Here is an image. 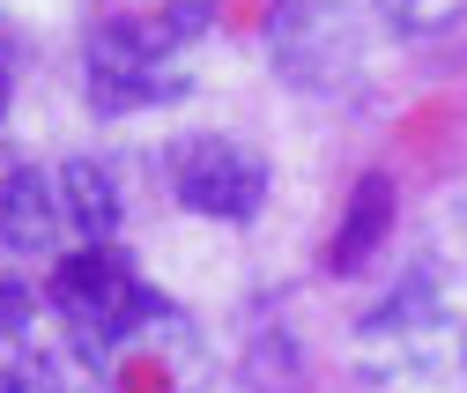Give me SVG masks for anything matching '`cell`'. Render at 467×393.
Instances as JSON below:
<instances>
[{"instance_id":"obj_1","label":"cell","mask_w":467,"mask_h":393,"mask_svg":"<svg viewBox=\"0 0 467 393\" xmlns=\"http://www.w3.org/2000/svg\"><path fill=\"white\" fill-rule=\"evenodd\" d=\"M208 30L201 0H171L156 16H119V23H97L89 37V104L97 111H141V104H179L186 75H179V52Z\"/></svg>"},{"instance_id":"obj_2","label":"cell","mask_w":467,"mask_h":393,"mask_svg":"<svg viewBox=\"0 0 467 393\" xmlns=\"http://www.w3.org/2000/svg\"><path fill=\"white\" fill-rule=\"evenodd\" d=\"M52 312L67 319V334L82 349H119L127 334L156 312V297H149V283L111 253V245H82V253H67L60 260V274H52Z\"/></svg>"},{"instance_id":"obj_3","label":"cell","mask_w":467,"mask_h":393,"mask_svg":"<svg viewBox=\"0 0 467 393\" xmlns=\"http://www.w3.org/2000/svg\"><path fill=\"white\" fill-rule=\"evenodd\" d=\"M452 349V319H445V297H438V274L416 267L408 283L357 326V357L371 378H431Z\"/></svg>"},{"instance_id":"obj_4","label":"cell","mask_w":467,"mask_h":393,"mask_svg":"<svg viewBox=\"0 0 467 393\" xmlns=\"http://www.w3.org/2000/svg\"><path fill=\"white\" fill-rule=\"evenodd\" d=\"M267 37H275V67L312 97H341L364 75V45L341 0H282Z\"/></svg>"},{"instance_id":"obj_5","label":"cell","mask_w":467,"mask_h":393,"mask_svg":"<svg viewBox=\"0 0 467 393\" xmlns=\"http://www.w3.org/2000/svg\"><path fill=\"white\" fill-rule=\"evenodd\" d=\"M171 193L208 222H253L267 201V163L230 134H193L171 149Z\"/></svg>"},{"instance_id":"obj_6","label":"cell","mask_w":467,"mask_h":393,"mask_svg":"<svg viewBox=\"0 0 467 393\" xmlns=\"http://www.w3.org/2000/svg\"><path fill=\"white\" fill-rule=\"evenodd\" d=\"M60 222H67V215H60V186H52L45 171L16 163V171L0 179V245H16V253H45Z\"/></svg>"},{"instance_id":"obj_7","label":"cell","mask_w":467,"mask_h":393,"mask_svg":"<svg viewBox=\"0 0 467 393\" xmlns=\"http://www.w3.org/2000/svg\"><path fill=\"white\" fill-rule=\"evenodd\" d=\"M60 215L75 222L89 245L119 238V186H111V171H104L97 156H67L60 163Z\"/></svg>"},{"instance_id":"obj_8","label":"cell","mask_w":467,"mask_h":393,"mask_svg":"<svg viewBox=\"0 0 467 393\" xmlns=\"http://www.w3.org/2000/svg\"><path fill=\"white\" fill-rule=\"evenodd\" d=\"M386 222H393V179H357V193H348V215H341V231H334V245H327V267L334 274H348V267H364L371 260V245L386 238Z\"/></svg>"},{"instance_id":"obj_9","label":"cell","mask_w":467,"mask_h":393,"mask_svg":"<svg viewBox=\"0 0 467 393\" xmlns=\"http://www.w3.org/2000/svg\"><path fill=\"white\" fill-rule=\"evenodd\" d=\"M379 16L400 37H445L452 23H467V0H379Z\"/></svg>"},{"instance_id":"obj_10","label":"cell","mask_w":467,"mask_h":393,"mask_svg":"<svg viewBox=\"0 0 467 393\" xmlns=\"http://www.w3.org/2000/svg\"><path fill=\"white\" fill-rule=\"evenodd\" d=\"M0 393H60V378H52L45 357H16V364H0Z\"/></svg>"},{"instance_id":"obj_11","label":"cell","mask_w":467,"mask_h":393,"mask_svg":"<svg viewBox=\"0 0 467 393\" xmlns=\"http://www.w3.org/2000/svg\"><path fill=\"white\" fill-rule=\"evenodd\" d=\"M30 290L23 283H8V274H0V342H23V334H30Z\"/></svg>"},{"instance_id":"obj_12","label":"cell","mask_w":467,"mask_h":393,"mask_svg":"<svg viewBox=\"0 0 467 393\" xmlns=\"http://www.w3.org/2000/svg\"><path fill=\"white\" fill-rule=\"evenodd\" d=\"M0 119H8V67H0Z\"/></svg>"},{"instance_id":"obj_13","label":"cell","mask_w":467,"mask_h":393,"mask_svg":"<svg viewBox=\"0 0 467 393\" xmlns=\"http://www.w3.org/2000/svg\"><path fill=\"white\" fill-rule=\"evenodd\" d=\"M460 357H467V334H460Z\"/></svg>"}]
</instances>
